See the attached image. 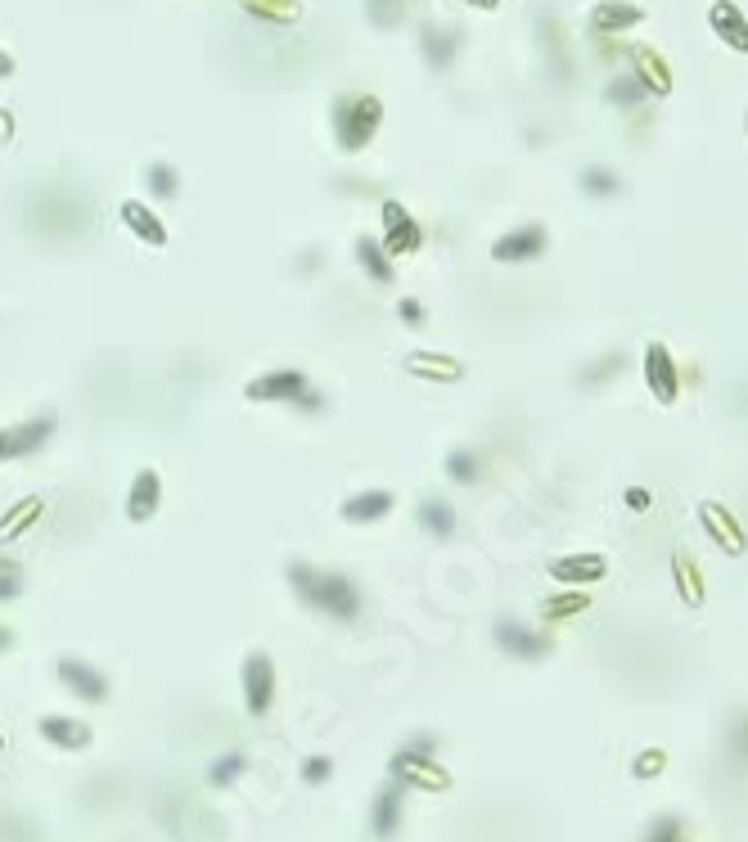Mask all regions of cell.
<instances>
[{
    "instance_id": "obj_1",
    "label": "cell",
    "mask_w": 748,
    "mask_h": 842,
    "mask_svg": "<svg viewBox=\"0 0 748 842\" xmlns=\"http://www.w3.org/2000/svg\"><path fill=\"white\" fill-rule=\"evenodd\" d=\"M289 586L312 613H325L334 622H356L366 613V595L347 573L334 567H312V563H289Z\"/></svg>"
},
{
    "instance_id": "obj_2",
    "label": "cell",
    "mask_w": 748,
    "mask_h": 842,
    "mask_svg": "<svg viewBox=\"0 0 748 842\" xmlns=\"http://www.w3.org/2000/svg\"><path fill=\"white\" fill-rule=\"evenodd\" d=\"M329 127L343 154H366V144L383 127V100L370 90H343V95L329 104Z\"/></svg>"
},
{
    "instance_id": "obj_3",
    "label": "cell",
    "mask_w": 748,
    "mask_h": 842,
    "mask_svg": "<svg viewBox=\"0 0 748 842\" xmlns=\"http://www.w3.org/2000/svg\"><path fill=\"white\" fill-rule=\"evenodd\" d=\"M239 689H244V712L257 720L276 707V658L266 649H249L239 667Z\"/></svg>"
},
{
    "instance_id": "obj_4",
    "label": "cell",
    "mask_w": 748,
    "mask_h": 842,
    "mask_svg": "<svg viewBox=\"0 0 748 842\" xmlns=\"http://www.w3.org/2000/svg\"><path fill=\"white\" fill-rule=\"evenodd\" d=\"M492 640H496V649L505 658H519V663H542V658H550V649H555L546 630H536V626H528L519 617H496Z\"/></svg>"
},
{
    "instance_id": "obj_5",
    "label": "cell",
    "mask_w": 748,
    "mask_h": 842,
    "mask_svg": "<svg viewBox=\"0 0 748 842\" xmlns=\"http://www.w3.org/2000/svg\"><path fill=\"white\" fill-rule=\"evenodd\" d=\"M388 779H397L406 793L410 789H420V793H446L452 789V775L438 766V757H415V753H406V748H397V753L388 757Z\"/></svg>"
},
{
    "instance_id": "obj_6",
    "label": "cell",
    "mask_w": 748,
    "mask_h": 842,
    "mask_svg": "<svg viewBox=\"0 0 748 842\" xmlns=\"http://www.w3.org/2000/svg\"><path fill=\"white\" fill-rule=\"evenodd\" d=\"M312 387V379L303 370H293V366H280V370H266L257 379L244 383V397L257 401V406H293L297 397H303Z\"/></svg>"
},
{
    "instance_id": "obj_7",
    "label": "cell",
    "mask_w": 748,
    "mask_h": 842,
    "mask_svg": "<svg viewBox=\"0 0 748 842\" xmlns=\"http://www.w3.org/2000/svg\"><path fill=\"white\" fill-rule=\"evenodd\" d=\"M54 676H59V685L68 689L73 699H81V703H109V676L96 667V663H86V658H73V653H64L54 663Z\"/></svg>"
},
{
    "instance_id": "obj_8",
    "label": "cell",
    "mask_w": 748,
    "mask_h": 842,
    "mask_svg": "<svg viewBox=\"0 0 748 842\" xmlns=\"http://www.w3.org/2000/svg\"><path fill=\"white\" fill-rule=\"evenodd\" d=\"M550 248V230L542 221H528L519 230H505L496 244H492V261L500 266H519V261H536V257H546Z\"/></svg>"
},
{
    "instance_id": "obj_9",
    "label": "cell",
    "mask_w": 748,
    "mask_h": 842,
    "mask_svg": "<svg viewBox=\"0 0 748 842\" xmlns=\"http://www.w3.org/2000/svg\"><path fill=\"white\" fill-rule=\"evenodd\" d=\"M383 253L388 257H406V253H420L424 248V226L415 221L397 199H383Z\"/></svg>"
},
{
    "instance_id": "obj_10",
    "label": "cell",
    "mask_w": 748,
    "mask_h": 842,
    "mask_svg": "<svg viewBox=\"0 0 748 842\" xmlns=\"http://www.w3.org/2000/svg\"><path fill=\"white\" fill-rule=\"evenodd\" d=\"M54 424H59L54 414H37V419H23V424L0 429V464H5V460H27V456H37V450L54 437Z\"/></svg>"
},
{
    "instance_id": "obj_11",
    "label": "cell",
    "mask_w": 748,
    "mask_h": 842,
    "mask_svg": "<svg viewBox=\"0 0 748 842\" xmlns=\"http://www.w3.org/2000/svg\"><path fill=\"white\" fill-rule=\"evenodd\" d=\"M645 387L654 393L658 406H676V397H681V370L663 343L645 347Z\"/></svg>"
},
{
    "instance_id": "obj_12",
    "label": "cell",
    "mask_w": 748,
    "mask_h": 842,
    "mask_svg": "<svg viewBox=\"0 0 748 842\" xmlns=\"http://www.w3.org/2000/svg\"><path fill=\"white\" fill-rule=\"evenodd\" d=\"M699 523H703V532H708V540H712V546H717V550H726L731 559H739V554L748 550V536H744L739 519L731 514L726 505L703 500V505H699Z\"/></svg>"
},
{
    "instance_id": "obj_13",
    "label": "cell",
    "mask_w": 748,
    "mask_h": 842,
    "mask_svg": "<svg viewBox=\"0 0 748 842\" xmlns=\"http://www.w3.org/2000/svg\"><path fill=\"white\" fill-rule=\"evenodd\" d=\"M460 46H465V33H460L456 23H424L420 27V54H424V64L433 73L452 68L456 54H460Z\"/></svg>"
},
{
    "instance_id": "obj_14",
    "label": "cell",
    "mask_w": 748,
    "mask_h": 842,
    "mask_svg": "<svg viewBox=\"0 0 748 842\" xmlns=\"http://www.w3.org/2000/svg\"><path fill=\"white\" fill-rule=\"evenodd\" d=\"M402 816H406V789L397 784V779H388L370 802V833L379 842H393L402 833Z\"/></svg>"
},
{
    "instance_id": "obj_15",
    "label": "cell",
    "mask_w": 748,
    "mask_h": 842,
    "mask_svg": "<svg viewBox=\"0 0 748 842\" xmlns=\"http://www.w3.org/2000/svg\"><path fill=\"white\" fill-rule=\"evenodd\" d=\"M397 509V496L388 492V487H370V492H356L339 505V519L347 527H366V523H383L388 514Z\"/></svg>"
},
{
    "instance_id": "obj_16",
    "label": "cell",
    "mask_w": 748,
    "mask_h": 842,
    "mask_svg": "<svg viewBox=\"0 0 748 842\" xmlns=\"http://www.w3.org/2000/svg\"><path fill=\"white\" fill-rule=\"evenodd\" d=\"M546 573L559 586H591V582H605L609 577V559L595 554V550H586V554H563V559H555L546 567Z\"/></svg>"
},
{
    "instance_id": "obj_17",
    "label": "cell",
    "mask_w": 748,
    "mask_h": 842,
    "mask_svg": "<svg viewBox=\"0 0 748 842\" xmlns=\"http://www.w3.org/2000/svg\"><path fill=\"white\" fill-rule=\"evenodd\" d=\"M37 730L50 748H59V753H81V748H91V739H96V730L77 716H41Z\"/></svg>"
},
{
    "instance_id": "obj_18",
    "label": "cell",
    "mask_w": 748,
    "mask_h": 842,
    "mask_svg": "<svg viewBox=\"0 0 748 842\" xmlns=\"http://www.w3.org/2000/svg\"><path fill=\"white\" fill-rule=\"evenodd\" d=\"M163 509V473L159 469H140L131 477V492H127V519L131 523H149Z\"/></svg>"
},
{
    "instance_id": "obj_19",
    "label": "cell",
    "mask_w": 748,
    "mask_h": 842,
    "mask_svg": "<svg viewBox=\"0 0 748 842\" xmlns=\"http://www.w3.org/2000/svg\"><path fill=\"white\" fill-rule=\"evenodd\" d=\"M645 23V10L632 5V0H600L591 10V33L595 37H618V33H632V27Z\"/></svg>"
},
{
    "instance_id": "obj_20",
    "label": "cell",
    "mask_w": 748,
    "mask_h": 842,
    "mask_svg": "<svg viewBox=\"0 0 748 842\" xmlns=\"http://www.w3.org/2000/svg\"><path fill=\"white\" fill-rule=\"evenodd\" d=\"M708 27L717 33V41H726L735 54H748V18L735 0H712L708 5Z\"/></svg>"
},
{
    "instance_id": "obj_21",
    "label": "cell",
    "mask_w": 748,
    "mask_h": 842,
    "mask_svg": "<svg viewBox=\"0 0 748 842\" xmlns=\"http://www.w3.org/2000/svg\"><path fill=\"white\" fill-rule=\"evenodd\" d=\"M117 217H123V226L140 239V244H149V248H167V226L159 221V213H154L149 203L127 199L123 207H117Z\"/></svg>"
},
{
    "instance_id": "obj_22",
    "label": "cell",
    "mask_w": 748,
    "mask_h": 842,
    "mask_svg": "<svg viewBox=\"0 0 748 842\" xmlns=\"http://www.w3.org/2000/svg\"><path fill=\"white\" fill-rule=\"evenodd\" d=\"M415 523H420V532H429L433 540H452L456 536V509L446 496H424L415 505Z\"/></svg>"
},
{
    "instance_id": "obj_23",
    "label": "cell",
    "mask_w": 748,
    "mask_h": 842,
    "mask_svg": "<svg viewBox=\"0 0 748 842\" xmlns=\"http://www.w3.org/2000/svg\"><path fill=\"white\" fill-rule=\"evenodd\" d=\"M406 370L415 379H433V383H460L465 379V366L456 356H433V352H410L406 356Z\"/></svg>"
},
{
    "instance_id": "obj_24",
    "label": "cell",
    "mask_w": 748,
    "mask_h": 842,
    "mask_svg": "<svg viewBox=\"0 0 748 842\" xmlns=\"http://www.w3.org/2000/svg\"><path fill=\"white\" fill-rule=\"evenodd\" d=\"M356 266H362L366 270V280H375L379 289H388V284H393V257H388L383 253V244H379V239H370V234H362V239H356Z\"/></svg>"
},
{
    "instance_id": "obj_25",
    "label": "cell",
    "mask_w": 748,
    "mask_h": 842,
    "mask_svg": "<svg viewBox=\"0 0 748 842\" xmlns=\"http://www.w3.org/2000/svg\"><path fill=\"white\" fill-rule=\"evenodd\" d=\"M442 469H446V477H452L456 487H473L478 477H483V460H478V450H469V446H452V450H446Z\"/></svg>"
},
{
    "instance_id": "obj_26",
    "label": "cell",
    "mask_w": 748,
    "mask_h": 842,
    "mask_svg": "<svg viewBox=\"0 0 748 842\" xmlns=\"http://www.w3.org/2000/svg\"><path fill=\"white\" fill-rule=\"evenodd\" d=\"M636 59H641L636 77H641V86L649 90V100H663V95H672V73L663 68V59H658L654 50H636Z\"/></svg>"
},
{
    "instance_id": "obj_27",
    "label": "cell",
    "mask_w": 748,
    "mask_h": 842,
    "mask_svg": "<svg viewBox=\"0 0 748 842\" xmlns=\"http://www.w3.org/2000/svg\"><path fill=\"white\" fill-rule=\"evenodd\" d=\"M586 609H591V599H586V590H582V586H563L559 595H550L546 604H542L546 622H568V617H582Z\"/></svg>"
},
{
    "instance_id": "obj_28",
    "label": "cell",
    "mask_w": 748,
    "mask_h": 842,
    "mask_svg": "<svg viewBox=\"0 0 748 842\" xmlns=\"http://www.w3.org/2000/svg\"><path fill=\"white\" fill-rule=\"evenodd\" d=\"M605 100H609L613 109H622V113H632V109H641V104L649 100V90L641 86L636 73H622V77H613V81L605 86Z\"/></svg>"
},
{
    "instance_id": "obj_29",
    "label": "cell",
    "mask_w": 748,
    "mask_h": 842,
    "mask_svg": "<svg viewBox=\"0 0 748 842\" xmlns=\"http://www.w3.org/2000/svg\"><path fill=\"white\" fill-rule=\"evenodd\" d=\"M244 770H249V753H239V748H230V753H221V757L207 762V789H230Z\"/></svg>"
},
{
    "instance_id": "obj_30",
    "label": "cell",
    "mask_w": 748,
    "mask_h": 842,
    "mask_svg": "<svg viewBox=\"0 0 748 842\" xmlns=\"http://www.w3.org/2000/svg\"><path fill=\"white\" fill-rule=\"evenodd\" d=\"M144 186H149V199L167 203V199L181 194V171H176L172 163H149L144 167Z\"/></svg>"
},
{
    "instance_id": "obj_31",
    "label": "cell",
    "mask_w": 748,
    "mask_h": 842,
    "mask_svg": "<svg viewBox=\"0 0 748 842\" xmlns=\"http://www.w3.org/2000/svg\"><path fill=\"white\" fill-rule=\"evenodd\" d=\"M672 577H676V595H681V604H703V577L695 573V563L685 559V554H672Z\"/></svg>"
},
{
    "instance_id": "obj_32",
    "label": "cell",
    "mask_w": 748,
    "mask_h": 842,
    "mask_svg": "<svg viewBox=\"0 0 748 842\" xmlns=\"http://www.w3.org/2000/svg\"><path fill=\"white\" fill-rule=\"evenodd\" d=\"M582 194H591V199H618L622 194V176L613 167H586L582 171Z\"/></svg>"
},
{
    "instance_id": "obj_33",
    "label": "cell",
    "mask_w": 748,
    "mask_h": 842,
    "mask_svg": "<svg viewBox=\"0 0 748 842\" xmlns=\"http://www.w3.org/2000/svg\"><path fill=\"white\" fill-rule=\"evenodd\" d=\"M41 514V496H33V500H23L18 509H14V514L10 519H0V540H14V536H23V527L27 523H33Z\"/></svg>"
},
{
    "instance_id": "obj_34",
    "label": "cell",
    "mask_w": 748,
    "mask_h": 842,
    "mask_svg": "<svg viewBox=\"0 0 748 842\" xmlns=\"http://www.w3.org/2000/svg\"><path fill=\"white\" fill-rule=\"evenodd\" d=\"M402 14H406V0H366V18L379 27V33L402 23Z\"/></svg>"
},
{
    "instance_id": "obj_35",
    "label": "cell",
    "mask_w": 748,
    "mask_h": 842,
    "mask_svg": "<svg viewBox=\"0 0 748 842\" xmlns=\"http://www.w3.org/2000/svg\"><path fill=\"white\" fill-rule=\"evenodd\" d=\"M244 10L257 18H271V23H289L297 18V0H244Z\"/></svg>"
},
{
    "instance_id": "obj_36",
    "label": "cell",
    "mask_w": 748,
    "mask_h": 842,
    "mask_svg": "<svg viewBox=\"0 0 748 842\" xmlns=\"http://www.w3.org/2000/svg\"><path fill=\"white\" fill-rule=\"evenodd\" d=\"M663 770H668L663 748H645V753H636V762H632V779H641V784H645V779H658Z\"/></svg>"
},
{
    "instance_id": "obj_37",
    "label": "cell",
    "mask_w": 748,
    "mask_h": 842,
    "mask_svg": "<svg viewBox=\"0 0 748 842\" xmlns=\"http://www.w3.org/2000/svg\"><path fill=\"white\" fill-rule=\"evenodd\" d=\"M645 842H690V838H685V820L681 816H658L645 829Z\"/></svg>"
},
{
    "instance_id": "obj_38",
    "label": "cell",
    "mask_w": 748,
    "mask_h": 842,
    "mask_svg": "<svg viewBox=\"0 0 748 842\" xmlns=\"http://www.w3.org/2000/svg\"><path fill=\"white\" fill-rule=\"evenodd\" d=\"M23 595V567L14 559H0V604H14Z\"/></svg>"
},
{
    "instance_id": "obj_39",
    "label": "cell",
    "mask_w": 748,
    "mask_h": 842,
    "mask_svg": "<svg viewBox=\"0 0 748 842\" xmlns=\"http://www.w3.org/2000/svg\"><path fill=\"white\" fill-rule=\"evenodd\" d=\"M325 779H334V757H307V762H303V784L320 789Z\"/></svg>"
},
{
    "instance_id": "obj_40",
    "label": "cell",
    "mask_w": 748,
    "mask_h": 842,
    "mask_svg": "<svg viewBox=\"0 0 748 842\" xmlns=\"http://www.w3.org/2000/svg\"><path fill=\"white\" fill-rule=\"evenodd\" d=\"M0 842H37V829L23 825V816H0Z\"/></svg>"
},
{
    "instance_id": "obj_41",
    "label": "cell",
    "mask_w": 748,
    "mask_h": 842,
    "mask_svg": "<svg viewBox=\"0 0 748 842\" xmlns=\"http://www.w3.org/2000/svg\"><path fill=\"white\" fill-rule=\"evenodd\" d=\"M613 370H622V352H609L605 360H595L591 370H582V383H591V387H595V383H605Z\"/></svg>"
},
{
    "instance_id": "obj_42",
    "label": "cell",
    "mask_w": 748,
    "mask_h": 842,
    "mask_svg": "<svg viewBox=\"0 0 748 842\" xmlns=\"http://www.w3.org/2000/svg\"><path fill=\"white\" fill-rule=\"evenodd\" d=\"M406 753H415V757H438V748H442V739L433 735V730H420V735H410L406 743Z\"/></svg>"
},
{
    "instance_id": "obj_43",
    "label": "cell",
    "mask_w": 748,
    "mask_h": 842,
    "mask_svg": "<svg viewBox=\"0 0 748 842\" xmlns=\"http://www.w3.org/2000/svg\"><path fill=\"white\" fill-rule=\"evenodd\" d=\"M397 316H402V324H410V329H420V324L429 320V307L420 303V297H402V303H397Z\"/></svg>"
},
{
    "instance_id": "obj_44",
    "label": "cell",
    "mask_w": 748,
    "mask_h": 842,
    "mask_svg": "<svg viewBox=\"0 0 748 842\" xmlns=\"http://www.w3.org/2000/svg\"><path fill=\"white\" fill-rule=\"evenodd\" d=\"M622 505L632 509V514H645V509H654V492L649 487H626L622 492Z\"/></svg>"
},
{
    "instance_id": "obj_45",
    "label": "cell",
    "mask_w": 748,
    "mask_h": 842,
    "mask_svg": "<svg viewBox=\"0 0 748 842\" xmlns=\"http://www.w3.org/2000/svg\"><path fill=\"white\" fill-rule=\"evenodd\" d=\"M293 410H303V414H316V410H325V393H316V387H307V393L293 401Z\"/></svg>"
},
{
    "instance_id": "obj_46",
    "label": "cell",
    "mask_w": 748,
    "mask_h": 842,
    "mask_svg": "<svg viewBox=\"0 0 748 842\" xmlns=\"http://www.w3.org/2000/svg\"><path fill=\"white\" fill-rule=\"evenodd\" d=\"M731 743H735V757L739 762H748V716L739 720V726H735V735H731Z\"/></svg>"
},
{
    "instance_id": "obj_47",
    "label": "cell",
    "mask_w": 748,
    "mask_h": 842,
    "mask_svg": "<svg viewBox=\"0 0 748 842\" xmlns=\"http://www.w3.org/2000/svg\"><path fill=\"white\" fill-rule=\"evenodd\" d=\"M10 140H14V117L0 109V144H10Z\"/></svg>"
},
{
    "instance_id": "obj_48",
    "label": "cell",
    "mask_w": 748,
    "mask_h": 842,
    "mask_svg": "<svg viewBox=\"0 0 748 842\" xmlns=\"http://www.w3.org/2000/svg\"><path fill=\"white\" fill-rule=\"evenodd\" d=\"M18 73V64H14V54L10 50H0V77H14Z\"/></svg>"
},
{
    "instance_id": "obj_49",
    "label": "cell",
    "mask_w": 748,
    "mask_h": 842,
    "mask_svg": "<svg viewBox=\"0 0 748 842\" xmlns=\"http://www.w3.org/2000/svg\"><path fill=\"white\" fill-rule=\"evenodd\" d=\"M10 649H14V630L0 626V653H10Z\"/></svg>"
},
{
    "instance_id": "obj_50",
    "label": "cell",
    "mask_w": 748,
    "mask_h": 842,
    "mask_svg": "<svg viewBox=\"0 0 748 842\" xmlns=\"http://www.w3.org/2000/svg\"><path fill=\"white\" fill-rule=\"evenodd\" d=\"M460 5H473V10H496L500 0H460Z\"/></svg>"
},
{
    "instance_id": "obj_51",
    "label": "cell",
    "mask_w": 748,
    "mask_h": 842,
    "mask_svg": "<svg viewBox=\"0 0 748 842\" xmlns=\"http://www.w3.org/2000/svg\"><path fill=\"white\" fill-rule=\"evenodd\" d=\"M0 753H5V730H0Z\"/></svg>"
},
{
    "instance_id": "obj_52",
    "label": "cell",
    "mask_w": 748,
    "mask_h": 842,
    "mask_svg": "<svg viewBox=\"0 0 748 842\" xmlns=\"http://www.w3.org/2000/svg\"><path fill=\"white\" fill-rule=\"evenodd\" d=\"M744 127H748V117H744Z\"/></svg>"
}]
</instances>
